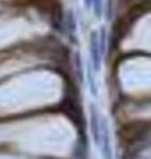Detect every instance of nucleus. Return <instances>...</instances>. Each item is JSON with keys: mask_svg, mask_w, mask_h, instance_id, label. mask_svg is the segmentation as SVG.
I'll return each mask as SVG.
<instances>
[{"mask_svg": "<svg viewBox=\"0 0 151 159\" xmlns=\"http://www.w3.org/2000/svg\"><path fill=\"white\" fill-rule=\"evenodd\" d=\"M90 110V131L93 135V141L95 142V145L99 146L101 142V116L98 114V110L95 105H90L89 106Z\"/></svg>", "mask_w": 151, "mask_h": 159, "instance_id": "obj_3", "label": "nucleus"}, {"mask_svg": "<svg viewBox=\"0 0 151 159\" xmlns=\"http://www.w3.org/2000/svg\"><path fill=\"white\" fill-rule=\"evenodd\" d=\"M93 9L94 13L98 19L102 16V11H103V6H102V0H93Z\"/></svg>", "mask_w": 151, "mask_h": 159, "instance_id": "obj_6", "label": "nucleus"}, {"mask_svg": "<svg viewBox=\"0 0 151 159\" xmlns=\"http://www.w3.org/2000/svg\"><path fill=\"white\" fill-rule=\"evenodd\" d=\"M99 147L102 151L103 159H113V146H112V137H110V129L106 119L101 117V142Z\"/></svg>", "mask_w": 151, "mask_h": 159, "instance_id": "obj_2", "label": "nucleus"}, {"mask_svg": "<svg viewBox=\"0 0 151 159\" xmlns=\"http://www.w3.org/2000/svg\"><path fill=\"white\" fill-rule=\"evenodd\" d=\"M94 69L93 66L90 65V62H89V68H88V81H89V86H90V90H92V93L94 94H97V84H95V78H94Z\"/></svg>", "mask_w": 151, "mask_h": 159, "instance_id": "obj_4", "label": "nucleus"}, {"mask_svg": "<svg viewBox=\"0 0 151 159\" xmlns=\"http://www.w3.org/2000/svg\"><path fill=\"white\" fill-rule=\"evenodd\" d=\"M89 53H90V65L93 66L94 72L97 73L99 72L101 64H102V54H101V49H99V37L97 31H93L90 33Z\"/></svg>", "mask_w": 151, "mask_h": 159, "instance_id": "obj_1", "label": "nucleus"}, {"mask_svg": "<svg viewBox=\"0 0 151 159\" xmlns=\"http://www.w3.org/2000/svg\"><path fill=\"white\" fill-rule=\"evenodd\" d=\"M84 3H85V7L86 8L93 7V0H84Z\"/></svg>", "mask_w": 151, "mask_h": 159, "instance_id": "obj_8", "label": "nucleus"}, {"mask_svg": "<svg viewBox=\"0 0 151 159\" xmlns=\"http://www.w3.org/2000/svg\"><path fill=\"white\" fill-rule=\"evenodd\" d=\"M66 20H68V29H69V32L70 34H74L76 32V29H77V23H76V19H74V15L72 11H69L68 12V16H66Z\"/></svg>", "mask_w": 151, "mask_h": 159, "instance_id": "obj_5", "label": "nucleus"}, {"mask_svg": "<svg viewBox=\"0 0 151 159\" xmlns=\"http://www.w3.org/2000/svg\"><path fill=\"white\" fill-rule=\"evenodd\" d=\"M74 57H76V69H77V76H78V78H80V81H82L84 80V76H82V68H81V57H80V54L78 53H76L74 54Z\"/></svg>", "mask_w": 151, "mask_h": 159, "instance_id": "obj_7", "label": "nucleus"}]
</instances>
